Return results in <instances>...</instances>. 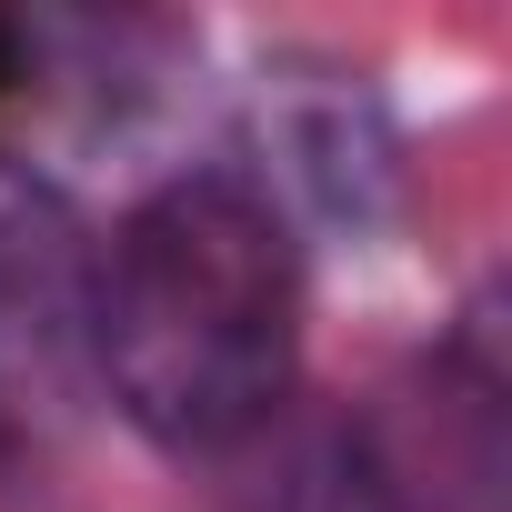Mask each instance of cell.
Wrapping results in <instances>:
<instances>
[{
  "label": "cell",
  "instance_id": "obj_5",
  "mask_svg": "<svg viewBox=\"0 0 512 512\" xmlns=\"http://www.w3.org/2000/svg\"><path fill=\"white\" fill-rule=\"evenodd\" d=\"M11 81H31V31L0 21V91H11Z\"/></svg>",
  "mask_w": 512,
  "mask_h": 512
},
{
  "label": "cell",
  "instance_id": "obj_4",
  "mask_svg": "<svg viewBox=\"0 0 512 512\" xmlns=\"http://www.w3.org/2000/svg\"><path fill=\"white\" fill-rule=\"evenodd\" d=\"M231 512H412L402 472L352 422H272L251 432V472Z\"/></svg>",
  "mask_w": 512,
  "mask_h": 512
},
{
  "label": "cell",
  "instance_id": "obj_1",
  "mask_svg": "<svg viewBox=\"0 0 512 512\" xmlns=\"http://www.w3.org/2000/svg\"><path fill=\"white\" fill-rule=\"evenodd\" d=\"M101 392L161 452H241L302 362V241L241 161H191L121 211L91 272Z\"/></svg>",
  "mask_w": 512,
  "mask_h": 512
},
{
  "label": "cell",
  "instance_id": "obj_2",
  "mask_svg": "<svg viewBox=\"0 0 512 512\" xmlns=\"http://www.w3.org/2000/svg\"><path fill=\"white\" fill-rule=\"evenodd\" d=\"M91 272L101 241L81 201L0 151V512H51L91 432Z\"/></svg>",
  "mask_w": 512,
  "mask_h": 512
},
{
  "label": "cell",
  "instance_id": "obj_3",
  "mask_svg": "<svg viewBox=\"0 0 512 512\" xmlns=\"http://www.w3.org/2000/svg\"><path fill=\"white\" fill-rule=\"evenodd\" d=\"M262 141H272V171H251V181L282 211L312 201L322 221H382V201H392V121L362 91V71L282 61L272 91H262Z\"/></svg>",
  "mask_w": 512,
  "mask_h": 512
}]
</instances>
